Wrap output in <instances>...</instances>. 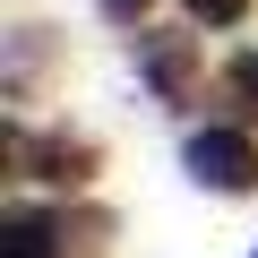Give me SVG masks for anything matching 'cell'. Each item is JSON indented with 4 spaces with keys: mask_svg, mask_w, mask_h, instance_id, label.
I'll return each instance as SVG.
<instances>
[{
    "mask_svg": "<svg viewBox=\"0 0 258 258\" xmlns=\"http://www.w3.org/2000/svg\"><path fill=\"white\" fill-rule=\"evenodd\" d=\"M52 241H60V224H52V215H35V207H18L9 224H0V258H60Z\"/></svg>",
    "mask_w": 258,
    "mask_h": 258,
    "instance_id": "cell-3",
    "label": "cell"
},
{
    "mask_svg": "<svg viewBox=\"0 0 258 258\" xmlns=\"http://www.w3.org/2000/svg\"><path fill=\"white\" fill-rule=\"evenodd\" d=\"M224 95H241V103H249V112H258V52H249V60H232V69H224Z\"/></svg>",
    "mask_w": 258,
    "mask_h": 258,
    "instance_id": "cell-5",
    "label": "cell"
},
{
    "mask_svg": "<svg viewBox=\"0 0 258 258\" xmlns=\"http://www.w3.org/2000/svg\"><path fill=\"white\" fill-rule=\"evenodd\" d=\"M9 155L18 164H43V181H86V164H95L86 138H26V129H9Z\"/></svg>",
    "mask_w": 258,
    "mask_h": 258,
    "instance_id": "cell-2",
    "label": "cell"
},
{
    "mask_svg": "<svg viewBox=\"0 0 258 258\" xmlns=\"http://www.w3.org/2000/svg\"><path fill=\"white\" fill-rule=\"evenodd\" d=\"M103 9H112V18H138V9H147V0H103Z\"/></svg>",
    "mask_w": 258,
    "mask_h": 258,
    "instance_id": "cell-7",
    "label": "cell"
},
{
    "mask_svg": "<svg viewBox=\"0 0 258 258\" xmlns=\"http://www.w3.org/2000/svg\"><path fill=\"white\" fill-rule=\"evenodd\" d=\"M138 60H147V78L164 95H189V43L181 35H138Z\"/></svg>",
    "mask_w": 258,
    "mask_h": 258,
    "instance_id": "cell-4",
    "label": "cell"
},
{
    "mask_svg": "<svg viewBox=\"0 0 258 258\" xmlns=\"http://www.w3.org/2000/svg\"><path fill=\"white\" fill-rule=\"evenodd\" d=\"M189 172L207 181V189H258V147L241 138V129H198L189 138Z\"/></svg>",
    "mask_w": 258,
    "mask_h": 258,
    "instance_id": "cell-1",
    "label": "cell"
},
{
    "mask_svg": "<svg viewBox=\"0 0 258 258\" xmlns=\"http://www.w3.org/2000/svg\"><path fill=\"white\" fill-rule=\"evenodd\" d=\"M241 9H249V0H189V18H207V26H232Z\"/></svg>",
    "mask_w": 258,
    "mask_h": 258,
    "instance_id": "cell-6",
    "label": "cell"
}]
</instances>
